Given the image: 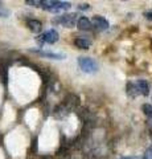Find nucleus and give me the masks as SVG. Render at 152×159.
Here are the masks:
<instances>
[{
	"mask_svg": "<svg viewBox=\"0 0 152 159\" xmlns=\"http://www.w3.org/2000/svg\"><path fill=\"white\" fill-rule=\"evenodd\" d=\"M72 7L69 2H57V0H42L41 8L45 11H52V12H60L65 11Z\"/></svg>",
	"mask_w": 152,
	"mask_h": 159,
	"instance_id": "obj_1",
	"label": "nucleus"
},
{
	"mask_svg": "<svg viewBox=\"0 0 152 159\" xmlns=\"http://www.w3.org/2000/svg\"><path fill=\"white\" fill-rule=\"evenodd\" d=\"M78 65L81 70L85 73H95L98 70V64L91 57H80L78 58Z\"/></svg>",
	"mask_w": 152,
	"mask_h": 159,
	"instance_id": "obj_2",
	"label": "nucleus"
},
{
	"mask_svg": "<svg viewBox=\"0 0 152 159\" xmlns=\"http://www.w3.org/2000/svg\"><path fill=\"white\" fill-rule=\"evenodd\" d=\"M54 21L61 24V25H63L65 28H72V27H74L78 21L77 13H63L61 16H58Z\"/></svg>",
	"mask_w": 152,
	"mask_h": 159,
	"instance_id": "obj_3",
	"label": "nucleus"
},
{
	"mask_svg": "<svg viewBox=\"0 0 152 159\" xmlns=\"http://www.w3.org/2000/svg\"><path fill=\"white\" fill-rule=\"evenodd\" d=\"M60 39V34L56 29H48L46 32H44L40 37H38V41H42V43H46V44H54L58 41Z\"/></svg>",
	"mask_w": 152,
	"mask_h": 159,
	"instance_id": "obj_4",
	"label": "nucleus"
},
{
	"mask_svg": "<svg viewBox=\"0 0 152 159\" xmlns=\"http://www.w3.org/2000/svg\"><path fill=\"white\" fill-rule=\"evenodd\" d=\"M91 24L98 31H106V29H109V27H110L109 21H107L103 16H94L91 19Z\"/></svg>",
	"mask_w": 152,
	"mask_h": 159,
	"instance_id": "obj_5",
	"label": "nucleus"
},
{
	"mask_svg": "<svg viewBox=\"0 0 152 159\" xmlns=\"http://www.w3.org/2000/svg\"><path fill=\"white\" fill-rule=\"evenodd\" d=\"M78 103H80V98L77 96H74V94H67L65 99H63L62 105L65 106L67 110H73V109H76L78 106Z\"/></svg>",
	"mask_w": 152,
	"mask_h": 159,
	"instance_id": "obj_6",
	"label": "nucleus"
},
{
	"mask_svg": "<svg viewBox=\"0 0 152 159\" xmlns=\"http://www.w3.org/2000/svg\"><path fill=\"white\" fill-rule=\"evenodd\" d=\"M27 25L29 28V31L33 32V33H40L42 31V23L40 20H36V19H29L27 21Z\"/></svg>",
	"mask_w": 152,
	"mask_h": 159,
	"instance_id": "obj_7",
	"label": "nucleus"
},
{
	"mask_svg": "<svg viewBox=\"0 0 152 159\" xmlns=\"http://www.w3.org/2000/svg\"><path fill=\"white\" fill-rule=\"evenodd\" d=\"M32 52H35L37 54H40L41 57H48L52 60H63L65 58V54L63 53H53V52H42V51H37V49H33Z\"/></svg>",
	"mask_w": 152,
	"mask_h": 159,
	"instance_id": "obj_8",
	"label": "nucleus"
},
{
	"mask_svg": "<svg viewBox=\"0 0 152 159\" xmlns=\"http://www.w3.org/2000/svg\"><path fill=\"white\" fill-rule=\"evenodd\" d=\"M77 27H78V29H81V31H90V29L93 28L91 20H89V19L85 17V16H82V17L78 19Z\"/></svg>",
	"mask_w": 152,
	"mask_h": 159,
	"instance_id": "obj_9",
	"label": "nucleus"
},
{
	"mask_svg": "<svg viewBox=\"0 0 152 159\" xmlns=\"http://www.w3.org/2000/svg\"><path fill=\"white\" fill-rule=\"evenodd\" d=\"M74 45H76L78 49H83V51H87V49L90 48L91 43H90L87 39H85V37H76V39H74Z\"/></svg>",
	"mask_w": 152,
	"mask_h": 159,
	"instance_id": "obj_10",
	"label": "nucleus"
},
{
	"mask_svg": "<svg viewBox=\"0 0 152 159\" xmlns=\"http://www.w3.org/2000/svg\"><path fill=\"white\" fill-rule=\"evenodd\" d=\"M135 84H136V86H138L140 94H143V96H148L150 94V84L147 82L145 80H138Z\"/></svg>",
	"mask_w": 152,
	"mask_h": 159,
	"instance_id": "obj_11",
	"label": "nucleus"
},
{
	"mask_svg": "<svg viewBox=\"0 0 152 159\" xmlns=\"http://www.w3.org/2000/svg\"><path fill=\"white\" fill-rule=\"evenodd\" d=\"M126 92H127V94H128L131 98H135L136 96H138V94H140L138 86H136V84H132V82H128V84H127Z\"/></svg>",
	"mask_w": 152,
	"mask_h": 159,
	"instance_id": "obj_12",
	"label": "nucleus"
},
{
	"mask_svg": "<svg viewBox=\"0 0 152 159\" xmlns=\"http://www.w3.org/2000/svg\"><path fill=\"white\" fill-rule=\"evenodd\" d=\"M67 109L63 106V105H60V106H57L56 109H54V111H53V114H54V116L57 117V118H62L63 116H65V114H67Z\"/></svg>",
	"mask_w": 152,
	"mask_h": 159,
	"instance_id": "obj_13",
	"label": "nucleus"
},
{
	"mask_svg": "<svg viewBox=\"0 0 152 159\" xmlns=\"http://www.w3.org/2000/svg\"><path fill=\"white\" fill-rule=\"evenodd\" d=\"M141 110H143V113L148 118H152V105H150V103H144V105L141 106Z\"/></svg>",
	"mask_w": 152,
	"mask_h": 159,
	"instance_id": "obj_14",
	"label": "nucleus"
},
{
	"mask_svg": "<svg viewBox=\"0 0 152 159\" xmlns=\"http://www.w3.org/2000/svg\"><path fill=\"white\" fill-rule=\"evenodd\" d=\"M41 3H42V0H27L25 2V4L32 6V7H41Z\"/></svg>",
	"mask_w": 152,
	"mask_h": 159,
	"instance_id": "obj_15",
	"label": "nucleus"
},
{
	"mask_svg": "<svg viewBox=\"0 0 152 159\" xmlns=\"http://www.w3.org/2000/svg\"><path fill=\"white\" fill-rule=\"evenodd\" d=\"M11 12H9V9L4 8V7H0V17H8Z\"/></svg>",
	"mask_w": 152,
	"mask_h": 159,
	"instance_id": "obj_16",
	"label": "nucleus"
},
{
	"mask_svg": "<svg viewBox=\"0 0 152 159\" xmlns=\"http://www.w3.org/2000/svg\"><path fill=\"white\" fill-rule=\"evenodd\" d=\"M143 159H152V146H150V147L145 150L144 155H143Z\"/></svg>",
	"mask_w": 152,
	"mask_h": 159,
	"instance_id": "obj_17",
	"label": "nucleus"
},
{
	"mask_svg": "<svg viewBox=\"0 0 152 159\" xmlns=\"http://www.w3.org/2000/svg\"><path fill=\"white\" fill-rule=\"evenodd\" d=\"M78 9H81V11L89 9V4H87V3H85V4H80V6H78Z\"/></svg>",
	"mask_w": 152,
	"mask_h": 159,
	"instance_id": "obj_18",
	"label": "nucleus"
},
{
	"mask_svg": "<svg viewBox=\"0 0 152 159\" xmlns=\"http://www.w3.org/2000/svg\"><path fill=\"white\" fill-rule=\"evenodd\" d=\"M144 17L148 19V20H152V11H151V12H145V13H144Z\"/></svg>",
	"mask_w": 152,
	"mask_h": 159,
	"instance_id": "obj_19",
	"label": "nucleus"
},
{
	"mask_svg": "<svg viewBox=\"0 0 152 159\" xmlns=\"http://www.w3.org/2000/svg\"><path fill=\"white\" fill-rule=\"evenodd\" d=\"M120 159H141L139 157H124V158H120Z\"/></svg>",
	"mask_w": 152,
	"mask_h": 159,
	"instance_id": "obj_20",
	"label": "nucleus"
},
{
	"mask_svg": "<svg viewBox=\"0 0 152 159\" xmlns=\"http://www.w3.org/2000/svg\"><path fill=\"white\" fill-rule=\"evenodd\" d=\"M148 126L151 127V130H152V121H150V122H148Z\"/></svg>",
	"mask_w": 152,
	"mask_h": 159,
	"instance_id": "obj_21",
	"label": "nucleus"
},
{
	"mask_svg": "<svg viewBox=\"0 0 152 159\" xmlns=\"http://www.w3.org/2000/svg\"><path fill=\"white\" fill-rule=\"evenodd\" d=\"M0 4H2V2H0Z\"/></svg>",
	"mask_w": 152,
	"mask_h": 159,
	"instance_id": "obj_22",
	"label": "nucleus"
},
{
	"mask_svg": "<svg viewBox=\"0 0 152 159\" xmlns=\"http://www.w3.org/2000/svg\"><path fill=\"white\" fill-rule=\"evenodd\" d=\"M151 139H152V137H151Z\"/></svg>",
	"mask_w": 152,
	"mask_h": 159,
	"instance_id": "obj_23",
	"label": "nucleus"
}]
</instances>
